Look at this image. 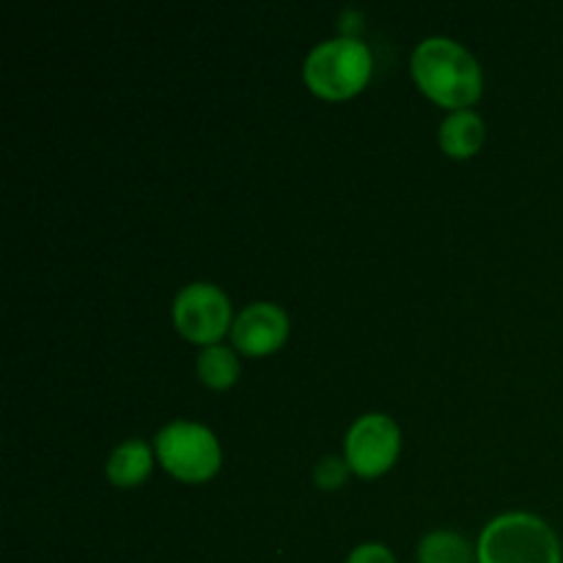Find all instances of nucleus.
Listing matches in <instances>:
<instances>
[{
    "label": "nucleus",
    "mask_w": 563,
    "mask_h": 563,
    "mask_svg": "<svg viewBox=\"0 0 563 563\" xmlns=\"http://www.w3.org/2000/svg\"><path fill=\"white\" fill-rule=\"evenodd\" d=\"M410 69L427 97L462 110L482 97L484 75L476 55L451 36H427L412 49Z\"/></svg>",
    "instance_id": "obj_1"
},
{
    "label": "nucleus",
    "mask_w": 563,
    "mask_h": 563,
    "mask_svg": "<svg viewBox=\"0 0 563 563\" xmlns=\"http://www.w3.org/2000/svg\"><path fill=\"white\" fill-rule=\"evenodd\" d=\"M478 563H563L559 533L531 511H504L484 526Z\"/></svg>",
    "instance_id": "obj_2"
},
{
    "label": "nucleus",
    "mask_w": 563,
    "mask_h": 563,
    "mask_svg": "<svg viewBox=\"0 0 563 563\" xmlns=\"http://www.w3.org/2000/svg\"><path fill=\"white\" fill-rule=\"evenodd\" d=\"M372 77V49L357 36L322 38L302 60V80L317 97L346 99Z\"/></svg>",
    "instance_id": "obj_3"
},
{
    "label": "nucleus",
    "mask_w": 563,
    "mask_h": 563,
    "mask_svg": "<svg viewBox=\"0 0 563 563\" xmlns=\"http://www.w3.org/2000/svg\"><path fill=\"white\" fill-rule=\"evenodd\" d=\"M154 451L170 476L181 482H207L220 471L223 449L207 423L176 418L168 421L154 438Z\"/></svg>",
    "instance_id": "obj_4"
},
{
    "label": "nucleus",
    "mask_w": 563,
    "mask_h": 563,
    "mask_svg": "<svg viewBox=\"0 0 563 563\" xmlns=\"http://www.w3.org/2000/svg\"><path fill=\"white\" fill-rule=\"evenodd\" d=\"M170 317L185 339L203 346L220 344V335L231 333V324H234L229 295L209 280H192L181 286L170 306Z\"/></svg>",
    "instance_id": "obj_5"
},
{
    "label": "nucleus",
    "mask_w": 563,
    "mask_h": 563,
    "mask_svg": "<svg viewBox=\"0 0 563 563\" xmlns=\"http://www.w3.org/2000/svg\"><path fill=\"white\" fill-rule=\"evenodd\" d=\"M401 451V429L388 412H366L344 438V460L357 476H379L396 462Z\"/></svg>",
    "instance_id": "obj_6"
},
{
    "label": "nucleus",
    "mask_w": 563,
    "mask_h": 563,
    "mask_svg": "<svg viewBox=\"0 0 563 563\" xmlns=\"http://www.w3.org/2000/svg\"><path fill=\"white\" fill-rule=\"evenodd\" d=\"M289 335V313L278 302L258 300L242 308L231 324V341L245 355L275 352Z\"/></svg>",
    "instance_id": "obj_7"
},
{
    "label": "nucleus",
    "mask_w": 563,
    "mask_h": 563,
    "mask_svg": "<svg viewBox=\"0 0 563 563\" xmlns=\"http://www.w3.org/2000/svg\"><path fill=\"white\" fill-rule=\"evenodd\" d=\"M484 137H487V124L476 110H449V115L440 121L438 141L451 157H473L484 146Z\"/></svg>",
    "instance_id": "obj_8"
},
{
    "label": "nucleus",
    "mask_w": 563,
    "mask_h": 563,
    "mask_svg": "<svg viewBox=\"0 0 563 563\" xmlns=\"http://www.w3.org/2000/svg\"><path fill=\"white\" fill-rule=\"evenodd\" d=\"M154 454H157V451H154L143 438L121 440V443L110 451L108 462H104V473H108L110 484H115V487H137V484L152 473Z\"/></svg>",
    "instance_id": "obj_9"
},
{
    "label": "nucleus",
    "mask_w": 563,
    "mask_h": 563,
    "mask_svg": "<svg viewBox=\"0 0 563 563\" xmlns=\"http://www.w3.org/2000/svg\"><path fill=\"white\" fill-rule=\"evenodd\" d=\"M418 563H478V553L462 533L438 528L418 544Z\"/></svg>",
    "instance_id": "obj_10"
},
{
    "label": "nucleus",
    "mask_w": 563,
    "mask_h": 563,
    "mask_svg": "<svg viewBox=\"0 0 563 563\" xmlns=\"http://www.w3.org/2000/svg\"><path fill=\"white\" fill-rule=\"evenodd\" d=\"M196 374L203 385L214 390H223L236 383L240 377V357L231 346L225 344H209L198 352L196 357Z\"/></svg>",
    "instance_id": "obj_11"
},
{
    "label": "nucleus",
    "mask_w": 563,
    "mask_h": 563,
    "mask_svg": "<svg viewBox=\"0 0 563 563\" xmlns=\"http://www.w3.org/2000/svg\"><path fill=\"white\" fill-rule=\"evenodd\" d=\"M346 473H350L346 460L330 454L317 462V467H313V482H317L322 489H339L341 484H344Z\"/></svg>",
    "instance_id": "obj_12"
},
{
    "label": "nucleus",
    "mask_w": 563,
    "mask_h": 563,
    "mask_svg": "<svg viewBox=\"0 0 563 563\" xmlns=\"http://www.w3.org/2000/svg\"><path fill=\"white\" fill-rule=\"evenodd\" d=\"M344 563H399L396 561L394 550L383 542H363L346 555Z\"/></svg>",
    "instance_id": "obj_13"
}]
</instances>
